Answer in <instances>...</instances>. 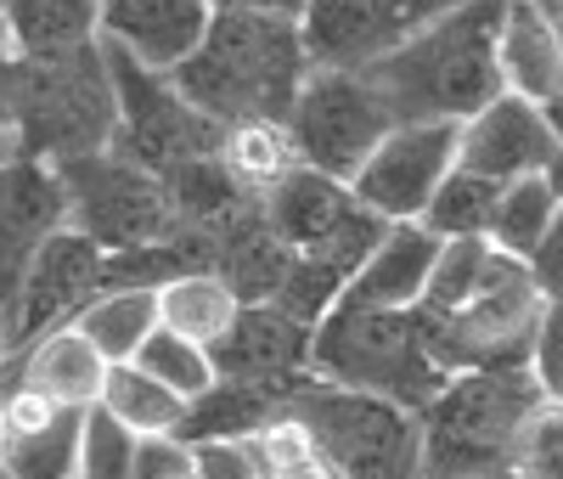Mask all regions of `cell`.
<instances>
[{"label":"cell","mask_w":563,"mask_h":479,"mask_svg":"<svg viewBox=\"0 0 563 479\" xmlns=\"http://www.w3.org/2000/svg\"><path fill=\"white\" fill-rule=\"evenodd\" d=\"M310 74L316 57L305 45V23L254 12H214L203 45L180 68H169L175 90L220 130L288 124Z\"/></svg>","instance_id":"6da1fadb"},{"label":"cell","mask_w":563,"mask_h":479,"mask_svg":"<svg viewBox=\"0 0 563 479\" xmlns=\"http://www.w3.org/2000/svg\"><path fill=\"white\" fill-rule=\"evenodd\" d=\"M512 0H467L440 18L406 52L378 63L366 79L384 90L395 124H474L490 102L507 96L501 79V23Z\"/></svg>","instance_id":"7a4b0ae2"},{"label":"cell","mask_w":563,"mask_h":479,"mask_svg":"<svg viewBox=\"0 0 563 479\" xmlns=\"http://www.w3.org/2000/svg\"><path fill=\"white\" fill-rule=\"evenodd\" d=\"M0 96H7V141L40 164L108 153L119 135V90L102 40L57 63L12 57L0 74Z\"/></svg>","instance_id":"3957f363"},{"label":"cell","mask_w":563,"mask_h":479,"mask_svg":"<svg viewBox=\"0 0 563 479\" xmlns=\"http://www.w3.org/2000/svg\"><path fill=\"white\" fill-rule=\"evenodd\" d=\"M547 390L530 367L462 372L422 412V479H512L519 440Z\"/></svg>","instance_id":"277c9868"},{"label":"cell","mask_w":563,"mask_h":479,"mask_svg":"<svg viewBox=\"0 0 563 479\" xmlns=\"http://www.w3.org/2000/svg\"><path fill=\"white\" fill-rule=\"evenodd\" d=\"M310 372L355 395H378L400 412H429L451 372L434 361L417 311H333L316 327Z\"/></svg>","instance_id":"5b68a950"},{"label":"cell","mask_w":563,"mask_h":479,"mask_svg":"<svg viewBox=\"0 0 563 479\" xmlns=\"http://www.w3.org/2000/svg\"><path fill=\"white\" fill-rule=\"evenodd\" d=\"M422 339H429L434 361L462 378V372H519L536 361V339L547 322V294L536 287L530 265L496 249L479 294L451 316H422Z\"/></svg>","instance_id":"8992f818"},{"label":"cell","mask_w":563,"mask_h":479,"mask_svg":"<svg viewBox=\"0 0 563 479\" xmlns=\"http://www.w3.org/2000/svg\"><path fill=\"white\" fill-rule=\"evenodd\" d=\"M294 417L310 428L316 457L339 479H422V423L378 395H355L310 378L294 401Z\"/></svg>","instance_id":"52a82bcc"},{"label":"cell","mask_w":563,"mask_h":479,"mask_svg":"<svg viewBox=\"0 0 563 479\" xmlns=\"http://www.w3.org/2000/svg\"><path fill=\"white\" fill-rule=\"evenodd\" d=\"M102 52H108L113 90H119L113 153H124L141 170H153L158 181L186 170V164H198V159H220L225 153V130L186 102L169 74L147 68L141 57H130L124 45H108V40H102Z\"/></svg>","instance_id":"ba28073f"},{"label":"cell","mask_w":563,"mask_h":479,"mask_svg":"<svg viewBox=\"0 0 563 479\" xmlns=\"http://www.w3.org/2000/svg\"><path fill=\"white\" fill-rule=\"evenodd\" d=\"M68 186V226L90 237L102 254H130V249H153L169 237V192L153 170L130 164L124 153H90L57 164Z\"/></svg>","instance_id":"9c48e42d"},{"label":"cell","mask_w":563,"mask_h":479,"mask_svg":"<svg viewBox=\"0 0 563 479\" xmlns=\"http://www.w3.org/2000/svg\"><path fill=\"white\" fill-rule=\"evenodd\" d=\"M305 170H321L333 181H350L372 164V153L400 130L384 90L366 74H339V68H316L310 85L299 90V108L288 119Z\"/></svg>","instance_id":"30bf717a"},{"label":"cell","mask_w":563,"mask_h":479,"mask_svg":"<svg viewBox=\"0 0 563 479\" xmlns=\"http://www.w3.org/2000/svg\"><path fill=\"white\" fill-rule=\"evenodd\" d=\"M265 215L276 226V237L305 260H327L333 271H344L350 282L361 276V265L378 254V243L395 231L384 215H372L350 181H333L321 170H294L276 192H265Z\"/></svg>","instance_id":"8fae6325"},{"label":"cell","mask_w":563,"mask_h":479,"mask_svg":"<svg viewBox=\"0 0 563 479\" xmlns=\"http://www.w3.org/2000/svg\"><path fill=\"white\" fill-rule=\"evenodd\" d=\"M456 7L467 0H316L305 12V45L316 68L372 74Z\"/></svg>","instance_id":"7c38bea8"},{"label":"cell","mask_w":563,"mask_h":479,"mask_svg":"<svg viewBox=\"0 0 563 479\" xmlns=\"http://www.w3.org/2000/svg\"><path fill=\"white\" fill-rule=\"evenodd\" d=\"M68 231V186L57 164H40L0 141V327H7L34 260Z\"/></svg>","instance_id":"4fadbf2b"},{"label":"cell","mask_w":563,"mask_h":479,"mask_svg":"<svg viewBox=\"0 0 563 479\" xmlns=\"http://www.w3.org/2000/svg\"><path fill=\"white\" fill-rule=\"evenodd\" d=\"M108 254L90 243V237H79L74 226L63 237H52V249H45L23 282V294L7 316V361H23L40 339H52V333L74 327L90 305H97L108 294Z\"/></svg>","instance_id":"5bb4252c"},{"label":"cell","mask_w":563,"mask_h":479,"mask_svg":"<svg viewBox=\"0 0 563 479\" xmlns=\"http://www.w3.org/2000/svg\"><path fill=\"white\" fill-rule=\"evenodd\" d=\"M462 159V130L451 124H400L378 153H372V164L355 175V198L384 215L389 226H422V215H429L434 192L451 181Z\"/></svg>","instance_id":"9a60e30c"},{"label":"cell","mask_w":563,"mask_h":479,"mask_svg":"<svg viewBox=\"0 0 563 479\" xmlns=\"http://www.w3.org/2000/svg\"><path fill=\"white\" fill-rule=\"evenodd\" d=\"M563 159V124L547 119L541 108L519 102V96H501L490 102L474 124H462V170H474L496 186L547 175Z\"/></svg>","instance_id":"2e32d148"},{"label":"cell","mask_w":563,"mask_h":479,"mask_svg":"<svg viewBox=\"0 0 563 479\" xmlns=\"http://www.w3.org/2000/svg\"><path fill=\"white\" fill-rule=\"evenodd\" d=\"M214 23L209 0H102V40L169 74L203 45Z\"/></svg>","instance_id":"e0dca14e"},{"label":"cell","mask_w":563,"mask_h":479,"mask_svg":"<svg viewBox=\"0 0 563 479\" xmlns=\"http://www.w3.org/2000/svg\"><path fill=\"white\" fill-rule=\"evenodd\" d=\"M501 79L507 96L563 124V18L530 0H512L501 23Z\"/></svg>","instance_id":"ac0fdd59"},{"label":"cell","mask_w":563,"mask_h":479,"mask_svg":"<svg viewBox=\"0 0 563 479\" xmlns=\"http://www.w3.org/2000/svg\"><path fill=\"white\" fill-rule=\"evenodd\" d=\"M310 350L316 327L294 322L276 305H243L209 356L220 378H310Z\"/></svg>","instance_id":"d6986e66"},{"label":"cell","mask_w":563,"mask_h":479,"mask_svg":"<svg viewBox=\"0 0 563 479\" xmlns=\"http://www.w3.org/2000/svg\"><path fill=\"white\" fill-rule=\"evenodd\" d=\"M440 249L445 243L429 226H395L378 243V254L361 265V276L350 282L339 311H417L422 300H429Z\"/></svg>","instance_id":"ffe728a7"},{"label":"cell","mask_w":563,"mask_h":479,"mask_svg":"<svg viewBox=\"0 0 563 479\" xmlns=\"http://www.w3.org/2000/svg\"><path fill=\"white\" fill-rule=\"evenodd\" d=\"M108 356L85 339L79 327H63L52 339H40L23 361H7V383H29L45 401H57L63 412H90L102 406V390H108Z\"/></svg>","instance_id":"44dd1931"},{"label":"cell","mask_w":563,"mask_h":479,"mask_svg":"<svg viewBox=\"0 0 563 479\" xmlns=\"http://www.w3.org/2000/svg\"><path fill=\"white\" fill-rule=\"evenodd\" d=\"M12 57L57 63L102 40V0H0Z\"/></svg>","instance_id":"7402d4cb"},{"label":"cell","mask_w":563,"mask_h":479,"mask_svg":"<svg viewBox=\"0 0 563 479\" xmlns=\"http://www.w3.org/2000/svg\"><path fill=\"white\" fill-rule=\"evenodd\" d=\"M74 327L108 356V367H130L141 350H147L153 333L164 327L158 287H108V294L90 305Z\"/></svg>","instance_id":"603a6c76"},{"label":"cell","mask_w":563,"mask_h":479,"mask_svg":"<svg viewBox=\"0 0 563 479\" xmlns=\"http://www.w3.org/2000/svg\"><path fill=\"white\" fill-rule=\"evenodd\" d=\"M158 311H164V327L180 333V339H192L203 350H214L231 322H238L243 300L231 294V287L209 271H192V276H175L169 287H158Z\"/></svg>","instance_id":"cb8c5ba5"},{"label":"cell","mask_w":563,"mask_h":479,"mask_svg":"<svg viewBox=\"0 0 563 479\" xmlns=\"http://www.w3.org/2000/svg\"><path fill=\"white\" fill-rule=\"evenodd\" d=\"M563 220V192L547 181V175H530V181H512L501 186V209H496V231L490 243L512 260H525L552 237V226Z\"/></svg>","instance_id":"d4e9b609"},{"label":"cell","mask_w":563,"mask_h":479,"mask_svg":"<svg viewBox=\"0 0 563 479\" xmlns=\"http://www.w3.org/2000/svg\"><path fill=\"white\" fill-rule=\"evenodd\" d=\"M220 159L254 192V198H265V192H276L294 170H305L299 141H294L288 124H238V130H225V153Z\"/></svg>","instance_id":"484cf974"},{"label":"cell","mask_w":563,"mask_h":479,"mask_svg":"<svg viewBox=\"0 0 563 479\" xmlns=\"http://www.w3.org/2000/svg\"><path fill=\"white\" fill-rule=\"evenodd\" d=\"M102 412H113L124 428H135L141 440H153V435H180V423H186V401H180L175 390H164L153 372H141L135 361L108 372Z\"/></svg>","instance_id":"4316f807"},{"label":"cell","mask_w":563,"mask_h":479,"mask_svg":"<svg viewBox=\"0 0 563 479\" xmlns=\"http://www.w3.org/2000/svg\"><path fill=\"white\" fill-rule=\"evenodd\" d=\"M496 209H501V186L456 164L451 181L434 192L422 226H429L440 243H456V237H490L496 231Z\"/></svg>","instance_id":"83f0119b"},{"label":"cell","mask_w":563,"mask_h":479,"mask_svg":"<svg viewBox=\"0 0 563 479\" xmlns=\"http://www.w3.org/2000/svg\"><path fill=\"white\" fill-rule=\"evenodd\" d=\"M135 367L141 372H153L164 390H175L186 406L192 401H203L214 383H220V372H214V356L203 350V345H192V339H180V333H169V327H158L153 339H147V350L135 356Z\"/></svg>","instance_id":"f1b7e54d"},{"label":"cell","mask_w":563,"mask_h":479,"mask_svg":"<svg viewBox=\"0 0 563 479\" xmlns=\"http://www.w3.org/2000/svg\"><path fill=\"white\" fill-rule=\"evenodd\" d=\"M79 435H85V412H63L57 423L18 435L7 473L12 479H79Z\"/></svg>","instance_id":"f546056e"},{"label":"cell","mask_w":563,"mask_h":479,"mask_svg":"<svg viewBox=\"0 0 563 479\" xmlns=\"http://www.w3.org/2000/svg\"><path fill=\"white\" fill-rule=\"evenodd\" d=\"M490 260H496L490 237H456V243H445V249H440V265H434V282H429V300H422L417 311H422V316H451V311H462L467 300L479 294Z\"/></svg>","instance_id":"4dcf8cb0"},{"label":"cell","mask_w":563,"mask_h":479,"mask_svg":"<svg viewBox=\"0 0 563 479\" xmlns=\"http://www.w3.org/2000/svg\"><path fill=\"white\" fill-rule=\"evenodd\" d=\"M135 457H141L135 428H124L102 406H90L85 412V435H79V479H130Z\"/></svg>","instance_id":"1f68e13d"},{"label":"cell","mask_w":563,"mask_h":479,"mask_svg":"<svg viewBox=\"0 0 563 479\" xmlns=\"http://www.w3.org/2000/svg\"><path fill=\"white\" fill-rule=\"evenodd\" d=\"M512 479H563V401H541V412L530 417Z\"/></svg>","instance_id":"d6a6232c"},{"label":"cell","mask_w":563,"mask_h":479,"mask_svg":"<svg viewBox=\"0 0 563 479\" xmlns=\"http://www.w3.org/2000/svg\"><path fill=\"white\" fill-rule=\"evenodd\" d=\"M130 479H198V457L175 435H153V440H141V457H135Z\"/></svg>","instance_id":"836d02e7"},{"label":"cell","mask_w":563,"mask_h":479,"mask_svg":"<svg viewBox=\"0 0 563 479\" xmlns=\"http://www.w3.org/2000/svg\"><path fill=\"white\" fill-rule=\"evenodd\" d=\"M530 372L541 378L547 401H563V300H547V322H541V339H536Z\"/></svg>","instance_id":"e575fe53"},{"label":"cell","mask_w":563,"mask_h":479,"mask_svg":"<svg viewBox=\"0 0 563 479\" xmlns=\"http://www.w3.org/2000/svg\"><path fill=\"white\" fill-rule=\"evenodd\" d=\"M198 457V479H265L249 440H209V446H192Z\"/></svg>","instance_id":"d590c367"},{"label":"cell","mask_w":563,"mask_h":479,"mask_svg":"<svg viewBox=\"0 0 563 479\" xmlns=\"http://www.w3.org/2000/svg\"><path fill=\"white\" fill-rule=\"evenodd\" d=\"M530 276H536V287L547 300H563V220L552 226V237L530 254Z\"/></svg>","instance_id":"8d00e7d4"},{"label":"cell","mask_w":563,"mask_h":479,"mask_svg":"<svg viewBox=\"0 0 563 479\" xmlns=\"http://www.w3.org/2000/svg\"><path fill=\"white\" fill-rule=\"evenodd\" d=\"M214 12H254V18H288V23H305V12L316 0H209Z\"/></svg>","instance_id":"74e56055"},{"label":"cell","mask_w":563,"mask_h":479,"mask_svg":"<svg viewBox=\"0 0 563 479\" xmlns=\"http://www.w3.org/2000/svg\"><path fill=\"white\" fill-rule=\"evenodd\" d=\"M12 446H18V423H12V406H7V395H0V468H7Z\"/></svg>","instance_id":"f35d334b"},{"label":"cell","mask_w":563,"mask_h":479,"mask_svg":"<svg viewBox=\"0 0 563 479\" xmlns=\"http://www.w3.org/2000/svg\"><path fill=\"white\" fill-rule=\"evenodd\" d=\"M12 63V40H7V23H0V74ZM0 141H7V96H0Z\"/></svg>","instance_id":"ab89813d"},{"label":"cell","mask_w":563,"mask_h":479,"mask_svg":"<svg viewBox=\"0 0 563 479\" xmlns=\"http://www.w3.org/2000/svg\"><path fill=\"white\" fill-rule=\"evenodd\" d=\"M530 7H547V12H558V7H563V0H530Z\"/></svg>","instance_id":"60d3db41"},{"label":"cell","mask_w":563,"mask_h":479,"mask_svg":"<svg viewBox=\"0 0 563 479\" xmlns=\"http://www.w3.org/2000/svg\"><path fill=\"white\" fill-rule=\"evenodd\" d=\"M558 18H563V7H558Z\"/></svg>","instance_id":"b9f144b4"}]
</instances>
